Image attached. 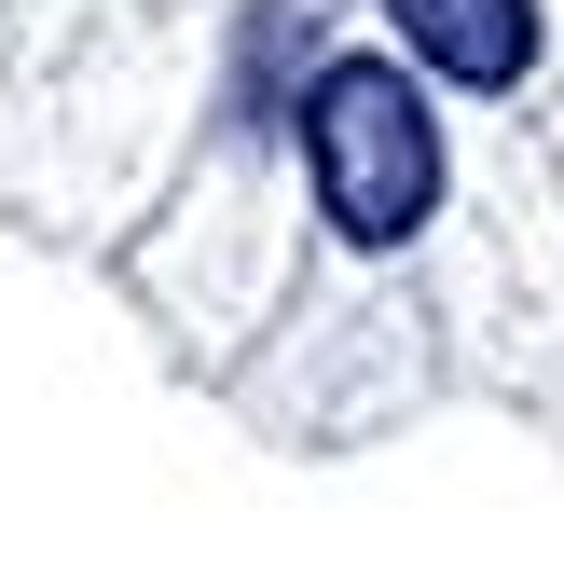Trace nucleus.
Segmentation results:
<instances>
[{
    "instance_id": "obj_1",
    "label": "nucleus",
    "mask_w": 564,
    "mask_h": 564,
    "mask_svg": "<svg viewBox=\"0 0 564 564\" xmlns=\"http://www.w3.org/2000/svg\"><path fill=\"white\" fill-rule=\"evenodd\" d=\"M303 165H317V207L345 248H400L441 207V124L413 97V69L386 55H330L303 83Z\"/></svg>"
},
{
    "instance_id": "obj_2",
    "label": "nucleus",
    "mask_w": 564,
    "mask_h": 564,
    "mask_svg": "<svg viewBox=\"0 0 564 564\" xmlns=\"http://www.w3.org/2000/svg\"><path fill=\"white\" fill-rule=\"evenodd\" d=\"M386 14H400V42L427 55L441 83H523L538 69V0H386Z\"/></svg>"
}]
</instances>
